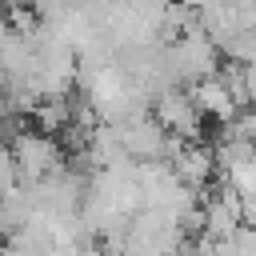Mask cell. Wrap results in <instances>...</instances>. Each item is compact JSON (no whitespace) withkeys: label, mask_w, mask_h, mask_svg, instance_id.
Masks as SVG:
<instances>
[{"label":"cell","mask_w":256,"mask_h":256,"mask_svg":"<svg viewBox=\"0 0 256 256\" xmlns=\"http://www.w3.org/2000/svg\"><path fill=\"white\" fill-rule=\"evenodd\" d=\"M8 152H12V164H16L20 184H36V180H44L48 172H56L64 164L60 144L52 136H44V132H16Z\"/></svg>","instance_id":"1"}]
</instances>
